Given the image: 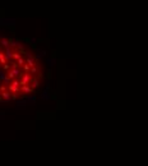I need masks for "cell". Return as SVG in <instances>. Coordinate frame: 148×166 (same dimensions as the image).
<instances>
[{
    "label": "cell",
    "instance_id": "cell-2",
    "mask_svg": "<svg viewBox=\"0 0 148 166\" xmlns=\"http://www.w3.org/2000/svg\"><path fill=\"white\" fill-rule=\"evenodd\" d=\"M19 83H21V86H22V84H28V86H29V83L31 82H32V75H31L29 74V73H22V74H21V77H19Z\"/></svg>",
    "mask_w": 148,
    "mask_h": 166
},
{
    "label": "cell",
    "instance_id": "cell-4",
    "mask_svg": "<svg viewBox=\"0 0 148 166\" xmlns=\"http://www.w3.org/2000/svg\"><path fill=\"white\" fill-rule=\"evenodd\" d=\"M0 100L1 101H11V95H10V92L9 91H3V92H0Z\"/></svg>",
    "mask_w": 148,
    "mask_h": 166
},
{
    "label": "cell",
    "instance_id": "cell-5",
    "mask_svg": "<svg viewBox=\"0 0 148 166\" xmlns=\"http://www.w3.org/2000/svg\"><path fill=\"white\" fill-rule=\"evenodd\" d=\"M21 95H29V93H33V90L31 88L28 84H22L21 86Z\"/></svg>",
    "mask_w": 148,
    "mask_h": 166
},
{
    "label": "cell",
    "instance_id": "cell-3",
    "mask_svg": "<svg viewBox=\"0 0 148 166\" xmlns=\"http://www.w3.org/2000/svg\"><path fill=\"white\" fill-rule=\"evenodd\" d=\"M29 74L32 75V78H40L41 77V70H40V67H38V64L37 65H34V67H32L29 69Z\"/></svg>",
    "mask_w": 148,
    "mask_h": 166
},
{
    "label": "cell",
    "instance_id": "cell-1",
    "mask_svg": "<svg viewBox=\"0 0 148 166\" xmlns=\"http://www.w3.org/2000/svg\"><path fill=\"white\" fill-rule=\"evenodd\" d=\"M22 69L21 68H9L6 70V78L9 80H13V79H17L21 77L22 74Z\"/></svg>",
    "mask_w": 148,
    "mask_h": 166
},
{
    "label": "cell",
    "instance_id": "cell-6",
    "mask_svg": "<svg viewBox=\"0 0 148 166\" xmlns=\"http://www.w3.org/2000/svg\"><path fill=\"white\" fill-rule=\"evenodd\" d=\"M38 84H40V82H38V79H37V78H33V79H32V82L29 83V87L34 91V90H36V88L38 87Z\"/></svg>",
    "mask_w": 148,
    "mask_h": 166
},
{
    "label": "cell",
    "instance_id": "cell-7",
    "mask_svg": "<svg viewBox=\"0 0 148 166\" xmlns=\"http://www.w3.org/2000/svg\"><path fill=\"white\" fill-rule=\"evenodd\" d=\"M3 50H4V49L1 47V46H0V52H1V51H3Z\"/></svg>",
    "mask_w": 148,
    "mask_h": 166
}]
</instances>
